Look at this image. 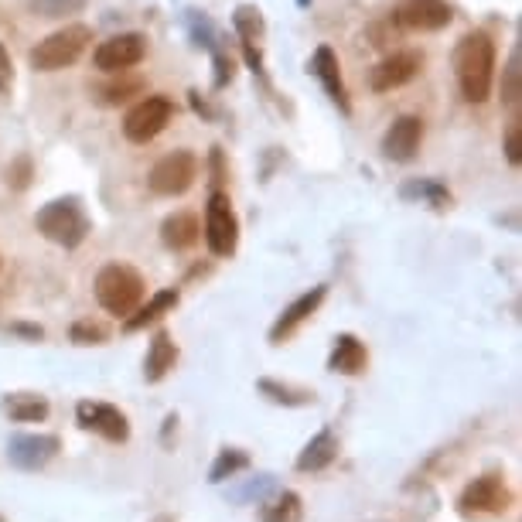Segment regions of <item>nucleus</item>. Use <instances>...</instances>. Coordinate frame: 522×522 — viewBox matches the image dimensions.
Returning <instances> with one entry per match:
<instances>
[{"instance_id": "obj_1", "label": "nucleus", "mask_w": 522, "mask_h": 522, "mask_svg": "<svg viewBox=\"0 0 522 522\" xmlns=\"http://www.w3.org/2000/svg\"><path fill=\"white\" fill-rule=\"evenodd\" d=\"M454 76L468 103H485L495 86V41L488 31H468L454 48Z\"/></svg>"}, {"instance_id": "obj_2", "label": "nucleus", "mask_w": 522, "mask_h": 522, "mask_svg": "<svg viewBox=\"0 0 522 522\" xmlns=\"http://www.w3.org/2000/svg\"><path fill=\"white\" fill-rule=\"evenodd\" d=\"M35 229L48 239V243L76 250V246L86 243L93 222H89V215L76 195H65V198H52L48 205H41L35 215Z\"/></svg>"}, {"instance_id": "obj_3", "label": "nucleus", "mask_w": 522, "mask_h": 522, "mask_svg": "<svg viewBox=\"0 0 522 522\" xmlns=\"http://www.w3.org/2000/svg\"><path fill=\"white\" fill-rule=\"evenodd\" d=\"M144 290H147L144 277L134 267H127V263H106L96 273V301L113 318L134 314L140 308V301H144Z\"/></svg>"}, {"instance_id": "obj_4", "label": "nucleus", "mask_w": 522, "mask_h": 522, "mask_svg": "<svg viewBox=\"0 0 522 522\" xmlns=\"http://www.w3.org/2000/svg\"><path fill=\"white\" fill-rule=\"evenodd\" d=\"M89 45H93V28L89 24H65V28L52 31V35L41 38L31 48L28 62L35 72H62L69 65H76Z\"/></svg>"}, {"instance_id": "obj_5", "label": "nucleus", "mask_w": 522, "mask_h": 522, "mask_svg": "<svg viewBox=\"0 0 522 522\" xmlns=\"http://www.w3.org/2000/svg\"><path fill=\"white\" fill-rule=\"evenodd\" d=\"M198 168H202V164H198V154L181 147V151L164 154L161 161L154 164L151 174H147V188L161 198H178L195 185Z\"/></svg>"}, {"instance_id": "obj_6", "label": "nucleus", "mask_w": 522, "mask_h": 522, "mask_svg": "<svg viewBox=\"0 0 522 522\" xmlns=\"http://www.w3.org/2000/svg\"><path fill=\"white\" fill-rule=\"evenodd\" d=\"M174 116V103L168 96L154 93V96H144L130 106V113L123 116V137L130 144H151L154 137L164 134V127L171 123Z\"/></svg>"}, {"instance_id": "obj_7", "label": "nucleus", "mask_w": 522, "mask_h": 522, "mask_svg": "<svg viewBox=\"0 0 522 522\" xmlns=\"http://www.w3.org/2000/svg\"><path fill=\"white\" fill-rule=\"evenodd\" d=\"M205 243L212 256H232L239 246V219L232 212V198L222 188H212L209 205H205Z\"/></svg>"}, {"instance_id": "obj_8", "label": "nucleus", "mask_w": 522, "mask_h": 522, "mask_svg": "<svg viewBox=\"0 0 522 522\" xmlns=\"http://www.w3.org/2000/svg\"><path fill=\"white\" fill-rule=\"evenodd\" d=\"M512 505V488L505 485L502 475H482L475 478L458 499V512L464 519H485V516H502Z\"/></svg>"}, {"instance_id": "obj_9", "label": "nucleus", "mask_w": 522, "mask_h": 522, "mask_svg": "<svg viewBox=\"0 0 522 522\" xmlns=\"http://www.w3.org/2000/svg\"><path fill=\"white\" fill-rule=\"evenodd\" d=\"M144 55H147V35L123 31V35L99 41L93 52V65L103 76H113V72H130L134 65L144 62Z\"/></svg>"}, {"instance_id": "obj_10", "label": "nucleus", "mask_w": 522, "mask_h": 522, "mask_svg": "<svg viewBox=\"0 0 522 522\" xmlns=\"http://www.w3.org/2000/svg\"><path fill=\"white\" fill-rule=\"evenodd\" d=\"M389 21L403 31H444L454 21V7L447 0H396Z\"/></svg>"}, {"instance_id": "obj_11", "label": "nucleus", "mask_w": 522, "mask_h": 522, "mask_svg": "<svg viewBox=\"0 0 522 522\" xmlns=\"http://www.w3.org/2000/svg\"><path fill=\"white\" fill-rule=\"evenodd\" d=\"M76 420L82 430H93L103 441L110 444H123L130 441V420L123 410H116L113 403H93V400H82L76 406Z\"/></svg>"}, {"instance_id": "obj_12", "label": "nucleus", "mask_w": 522, "mask_h": 522, "mask_svg": "<svg viewBox=\"0 0 522 522\" xmlns=\"http://www.w3.org/2000/svg\"><path fill=\"white\" fill-rule=\"evenodd\" d=\"M58 451H62V441L55 434H14L7 441V461L21 471H41Z\"/></svg>"}, {"instance_id": "obj_13", "label": "nucleus", "mask_w": 522, "mask_h": 522, "mask_svg": "<svg viewBox=\"0 0 522 522\" xmlns=\"http://www.w3.org/2000/svg\"><path fill=\"white\" fill-rule=\"evenodd\" d=\"M420 69H424V55L420 52H393L369 72V86L372 93H393V89L417 79Z\"/></svg>"}, {"instance_id": "obj_14", "label": "nucleus", "mask_w": 522, "mask_h": 522, "mask_svg": "<svg viewBox=\"0 0 522 522\" xmlns=\"http://www.w3.org/2000/svg\"><path fill=\"white\" fill-rule=\"evenodd\" d=\"M325 297H328V284H318V287H311L308 294L297 297V301H290L287 308L280 311V318L273 321V328H270V342H273V345H284L287 338L304 325V321L318 314V308H321V304H325Z\"/></svg>"}, {"instance_id": "obj_15", "label": "nucleus", "mask_w": 522, "mask_h": 522, "mask_svg": "<svg viewBox=\"0 0 522 522\" xmlns=\"http://www.w3.org/2000/svg\"><path fill=\"white\" fill-rule=\"evenodd\" d=\"M420 140H424V120H420V116H396L383 134V154L389 161L406 164L417 157Z\"/></svg>"}, {"instance_id": "obj_16", "label": "nucleus", "mask_w": 522, "mask_h": 522, "mask_svg": "<svg viewBox=\"0 0 522 522\" xmlns=\"http://www.w3.org/2000/svg\"><path fill=\"white\" fill-rule=\"evenodd\" d=\"M311 76L325 86V93L331 103L338 106L345 116H352V99H348V89H345V79H342V62H338L335 48L331 45H318V52L311 58Z\"/></svg>"}, {"instance_id": "obj_17", "label": "nucleus", "mask_w": 522, "mask_h": 522, "mask_svg": "<svg viewBox=\"0 0 522 522\" xmlns=\"http://www.w3.org/2000/svg\"><path fill=\"white\" fill-rule=\"evenodd\" d=\"M198 239H202V222H198L195 212H171L161 222V243L174 253L192 250Z\"/></svg>"}, {"instance_id": "obj_18", "label": "nucleus", "mask_w": 522, "mask_h": 522, "mask_svg": "<svg viewBox=\"0 0 522 522\" xmlns=\"http://www.w3.org/2000/svg\"><path fill=\"white\" fill-rule=\"evenodd\" d=\"M369 366V352H366V345L359 342L355 335H338L335 338V348H331V355H328V369L331 372H338V376H362Z\"/></svg>"}, {"instance_id": "obj_19", "label": "nucleus", "mask_w": 522, "mask_h": 522, "mask_svg": "<svg viewBox=\"0 0 522 522\" xmlns=\"http://www.w3.org/2000/svg\"><path fill=\"white\" fill-rule=\"evenodd\" d=\"M335 458H338V437L325 427V430H318V434H314L308 444H304L301 454H297V471L314 475V471L331 468Z\"/></svg>"}, {"instance_id": "obj_20", "label": "nucleus", "mask_w": 522, "mask_h": 522, "mask_svg": "<svg viewBox=\"0 0 522 522\" xmlns=\"http://www.w3.org/2000/svg\"><path fill=\"white\" fill-rule=\"evenodd\" d=\"M178 366V345L171 342L168 331H157L151 338V345H147V359H144V379L147 383H161L168 372Z\"/></svg>"}, {"instance_id": "obj_21", "label": "nucleus", "mask_w": 522, "mask_h": 522, "mask_svg": "<svg viewBox=\"0 0 522 522\" xmlns=\"http://www.w3.org/2000/svg\"><path fill=\"white\" fill-rule=\"evenodd\" d=\"M178 301H181L178 287H164V290H157V294L151 297V301L140 304V308H137L134 314H127V318H123V331H140V328H147V325H157V321H161L164 314L178 308Z\"/></svg>"}, {"instance_id": "obj_22", "label": "nucleus", "mask_w": 522, "mask_h": 522, "mask_svg": "<svg viewBox=\"0 0 522 522\" xmlns=\"http://www.w3.org/2000/svg\"><path fill=\"white\" fill-rule=\"evenodd\" d=\"M4 413L18 424H41L48 417V400L35 393H11L4 396Z\"/></svg>"}, {"instance_id": "obj_23", "label": "nucleus", "mask_w": 522, "mask_h": 522, "mask_svg": "<svg viewBox=\"0 0 522 522\" xmlns=\"http://www.w3.org/2000/svg\"><path fill=\"white\" fill-rule=\"evenodd\" d=\"M256 389H260L270 403H280V406H308V403H314V389L287 386V383H277V379H260Z\"/></svg>"}, {"instance_id": "obj_24", "label": "nucleus", "mask_w": 522, "mask_h": 522, "mask_svg": "<svg viewBox=\"0 0 522 522\" xmlns=\"http://www.w3.org/2000/svg\"><path fill=\"white\" fill-rule=\"evenodd\" d=\"M113 76H120V79L106 82V86H96V99L103 106H120V103H127V99L144 93V82H140L137 76L130 79L127 72H113Z\"/></svg>"}, {"instance_id": "obj_25", "label": "nucleus", "mask_w": 522, "mask_h": 522, "mask_svg": "<svg viewBox=\"0 0 522 522\" xmlns=\"http://www.w3.org/2000/svg\"><path fill=\"white\" fill-rule=\"evenodd\" d=\"M502 106H509L512 116H519V106H522V58H519V48L509 55V65L502 69Z\"/></svg>"}, {"instance_id": "obj_26", "label": "nucleus", "mask_w": 522, "mask_h": 522, "mask_svg": "<svg viewBox=\"0 0 522 522\" xmlns=\"http://www.w3.org/2000/svg\"><path fill=\"white\" fill-rule=\"evenodd\" d=\"M250 468V454L239 451V447H226V451H219V458H215L212 471H209V482L212 485H222L229 482V478H236L239 471Z\"/></svg>"}, {"instance_id": "obj_27", "label": "nucleus", "mask_w": 522, "mask_h": 522, "mask_svg": "<svg viewBox=\"0 0 522 522\" xmlns=\"http://www.w3.org/2000/svg\"><path fill=\"white\" fill-rule=\"evenodd\" d=\"M263 522H301L304 516V505H301V495L297 492H280L277 499L263 505Z\"/></svg>"}, {"instance_id": "obj_28", "label": "nucleus", "mask_w": 522, "mask_h": 522, "mask_svg": "<svg viewBox=\"0 0 522 522\" xmlns=\"http://www.w3.org/2000/svg\"><path fill=\"white\" fill-rule=\"evenodd\" d=\"M89 0H28L31 14L41 21H62V18H72V14L86 11Z\"/></svg>"}, {"instance_id": "obj_29", "label": "nucleus", "mask_w": 522, "mask_h": 522, "mask_svg": "<svg viewBox=\"0 0 522 522\" xmlns=\"http://www.w3.org/2000/svg\"><path fill=\"white\" fill-rule=\"evenodd\" d=\"M232 24H236V31L243 41H260L263 31H267V24H263V11L253 4H239L236 14H232Z\"/></svg>"}, {"instance_id": "obj_30", "label": "nucleus", "mask_w": 522, "mask_h": 522, "mask_svg": "<svg viewBox=\"0 0 522 522\" xmlns=\"http://www.w3.org/2000/svg\"><path fill=\"white\" fill-rule=\"evenodd\" d=\"M270 492H277V478L273 475H260V478H250L243 488H232L229 499L232 502H263Z\"/></svg>"}, {"instance_id": "obj_31", "label": "nucleus", "mask_w": 522, "mask_h": 522, "mask_svg": "<svg viewBox=\"0 0 522 522\" xmlns=\"http://www.w3.org/2000/svg\"><path fill=\"white\" fill-rule=\"evenodd\" d=\"M403 198H424L434 209H444V205H451V195H447V188H441L437 181H410V185H403Z\"/></svg>"}, {"instance_id": "obj_32", "label": "nucleus", "mask_w": 522, "mask_h": 522, "mask_svg": "<svg viewBox=\"0 0 522 522\" xmlns=\"http://www.w3.org/2000/svg\"><path fill=\"white\" fill-rule=\"evenodd\" d=\"M69 338H72L76 345H103V342H106V328L86 318V321H76V325H72Z\"/></svg>"}, {"instance_id": "obj_33", "label": "nucleus", "mask_w": 522, "mask_h": 522, "mask_svg": "<svg viewBox=\"0 0 522 522\" xmlns=\"http://www.w3.org/2000/svg\"><path fill=\"white\" fill-rule=\"evenodd\" d=\"M4 181L14 188V192H24V188L31 185V157H18V161H11L4 168Z\"/></svg>"}, {"instance_id": "obj_34", "label": "nucleus", "mask_w": 522, "mask_h": 522, "mask_svg": "<svg viewBox=\"0 0 522 522\" xmlns=\"http://www.w3.org/2000/svg\"><path fill=\"white\" fill-rule=\"evenodd\" d=\"M505 161H509L512 168L522 164V120L519 116H512L509 130H505Z\"/></svg>"}, {"instance_id": "obj_35", "label": "nucleus", "mask_w": 522, "mask_h": 522, "mask_svg": "<svg viewBox=\"0 0 522 522\" xmlns=\"http://www.w3.org/2000/svg\"><path fill=\"white\" fill-rule=\"evenodd\" d=\"M188 24H192V38L195 45H205V48H215V28L205 14L198 11H188Z\"/></svg>"}, {"instance_id": "obj_36", "label": "nucleus", "mask_w": 522, "mask_h": 522, "mask_svg": "<svg viewBox=\"0 0 522 522\" xmlns=\"http://www.w3.org/2000/svg\"><path fill=\"white\" fill-rule=\"evenodd\" d=\"M212 58H215V89H226L232 76H236V65H232V58L226 52H219V48H212Z\"/></svg>"}, {"instance_id": "obj_37", "label": "nucleus", "mask_w": 522, "mask_h": 522, "mask_svg": "<svg viewBox=\"0 0 522 522\" xmlns=\"http://www.w3.org/2000/svg\"><path fill=\"white\" fill-rule=\"evenodd\" d=\"M14 86V65H11V55H7L4 41H0V96L11 93Z\"/></svg>"}, {"instance_id": "obj_38", "label": "nucleus", "mask_w": 522, "mask_h": 522, "mask_svg": "<svg viewBox=\"0 0 522 522\" xmlns=\"http://www.w3.org/2000/svg\"><path fill=\"white\" fill-rule=\"evenodd\" d=\"M209 168H212V188H222V181H226V168H222V151H219V147H212Z\"/></svg>"}, {"instance_id": "obj_39", "label": "nucleus", "mask_w": 522, "mask_h": 522, "mask_svg": "<svg viewBox=\"0 0 522 522\" xmlns=\"http://www.w3.org/2000/svg\"><path fill=\"white\" fill-rule=\"evenodd\" d=\"M7 331H14V335H24L28 342H41V338H45V328H41V325H11Z\"/></svg>"}, {"instance_id": "obj_40", "label": "nucleus", "mask_w": 522, "mask_h": 522, "mask_svg": "<svg viewBox=\"0 0 522 522\" xmlns=\"http://www.w3.org/2000/svg\"><path fill=\"white\" fill-rule=\"evenodd\" d=\"M297 7H311V0H297Z\"/></svg>"}]
</instances>
